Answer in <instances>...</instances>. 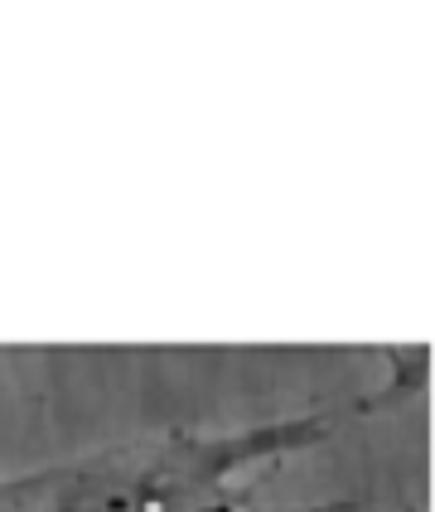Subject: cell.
<instances>
[{"label": "cell", "mask_w": 435, "mask_h": 512, "mask_svg": "<svg viewBox=\"0 0 435 512\" xmlns=\"http://www.w3.org/2000/svg\"><path fill=\"white\" fill-rule=\"evenodd\" d=\"M315 435L319 421H286L223 440L170 435L150 445H121L73 469L0 484V512H242L223 493L228 474Z\"/></svg>", "instance_id": "obj_1"}]
</instances>
